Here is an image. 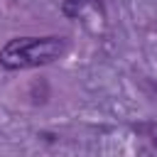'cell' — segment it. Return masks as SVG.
<instances>
[{"label":"cell","instance_id":"cell-1","mask_svg":"<svg viewBox=\"0 0 157 157\" xmlns=\"http://www.w3.org/2000/svg\"><path fill=\"white\" fill-rule=\"evenodd\" d=\"M66 49L64 37H17L10 39L0 52L5 69H32L59 59Z\"/></svg>","mask_w":157,"mask_h":157}]
</instances>
